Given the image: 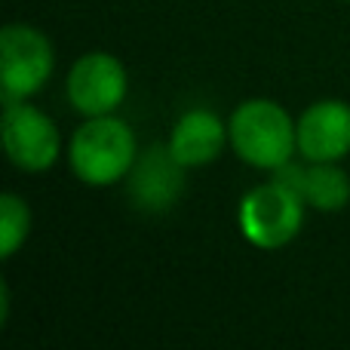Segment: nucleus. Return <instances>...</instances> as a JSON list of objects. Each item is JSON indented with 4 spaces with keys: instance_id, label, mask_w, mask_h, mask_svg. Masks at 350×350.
<instances>
[{
    "instance_id": "obj_3",
    "label": "nucleus",
    "mask_w": 350,
    "mask_h": 350,
    "mask_svg": "<svg viewBox=\"0 0 350 350\" xmlns=\"http://www.w3.org/2000/svg\"><path fill=\"white\" fill-rule=\"evenodd\" d=\"M304 209H308V203L295 191L271 178L267 185L252 187L240 200L237 224H240V234L246 237V243L273 252L298 237L304 224Z\"/></svg>"
},
{
    "instance_id": "obj_6",
    "label": "nucleus",
    "mask_w": 350,
    "mask_h": 350,
    "mask_svg": "<svg viewBox=\"0 0 350 350\" xmlns=\"http://www.w3.org/2000/svg\"><path fill=\"white\" fill-rule=\"evenodd\" d=\"M126 90H129V74L123 68V62L111 53H102V49L80 55L65 80L68 102L83 117L114 114L123 105V98H126Z\"/></svg>"
},
{
    "instance_id": "obj_5",
    "label": "nucleus",
    "mask_w": 350,
    "mask_h": 350,
    "mask_svg": "<svg viewBox=\"0 0 350 350\" xmlns=\"http://www.w3.org/2000/svg\"><path fill=\"white\" fill-rule=\"evenodd\" d=\"M3 151L18 170L43 172L59 160L62 135L28 98H3Z\"/></svg>"
},
{
    "instance_id": "obj_7",
    "label": "nucleus",
    "mask_w": 350,
    "mask_h": 350,
    "mask_svg": "<svg viewBox=\"0 0 350 350\" xmlns=\"http://www.w3.org/2000/svg\"><path fill=\"white\" fill-rule=\"evenodd\" d=\"M185 170L187 166L175 160L170 145H151L148 151H139L126 175L133 206L148 215L170 212L185 193Z\"/></svg>"
},
{
    "instance_id": "obj_10",
    "label": "nucleus",
    "mask_w": 350,
    "mask_h": 350,
    "mask_svg": "<svg viewBox=\"0 0 350 350\" xmlns=\"http://www.w3.org/2000/svg\"><path fill=\"white\" fill-rule=\"evenodd\" d=\"M301 197L310 209L338 212L350 203V175L338 163H310L304 172Z\"/></svg>"
},
{
    "instance_id": "obj_1",
    "label": "nucleus",
    "mask_w": 350,
    "mask_h": 350,
    "mask_svg": "<svg viewBox=\"0 0 350 350\" xmlns=\"http://www.w3.org/2000/svg\"><path fill=\"white\" fill-rule=\"evenodd\" d=\"M230 148L252 170L273 172L298 151V120L273 98H246L228 120Z\"/></svg>"
},
{
    "instance_id": "obj_11",
    "label": "nucleus",
    "mask_w": 350,
    "mask_h": 350,
    "mask_svg": "<svg viewBox=\"0 0 350 350\" xmlns=\"http://www.w3.org/2000/svg\"><path fill=\"white\" fill-rule=\"evenodd\" d=\"M31 234V209L18 193L0 197V255L12 258Z\"/></svg>"
},
{
    "instance_id": "obj_2",
    "label": "nucleus",
    "mask_w": 350,
    "mask_h": 350,
    "mask_svg": "<svg viewBox=\"0 0 350 350\" xmlns=\"http://www.w3.org/2000/svg\"><path fill=\"white\" fill-rule=\"evenodd\" d=\"M139 157V142L126 120L114 114L86 117L68 142L71 172L90 187H111L123 181Z\"/></svg>"
},
{
    "instance_id": "obj_9",
    "label": "nucleus",
    "mask_w": 350,
    "mask_h": 350,
    "mask_svg": "<svg viewBox=\"0 0 350 350\" xmlns=\"http://www.w3.org/2000/svg\"><path fill=\"white\" fill-rule=\"evenodd\" d=\"M228 142H230L228 123L209 108L185 111L170 135V148H172L175 160L181 166H187V170L218 160V154L224 151Z\"/></svg>"
},
{
    "instance_id": "obj_4",
    "label": "nucleus",
    "mask_w": 350,
    "mask_h": 350,
    "mask_svg": "<svg viewBox=\"0 0 350 350\" xmlns=\"http://www.w3.org/2000/svg\"><path fill=\"white\" fill-rule=\"evenodd\" d=\"M55 68V49L34 25H6L0 34V83L3 98H31L46 86Z\"/></svg>"
},
{
    "instance_id": "obj_8",
    "label": "nucleus",
    "mask_w": 350,
    "mask_h": 350,
    "mask_svg": "<svg viewBox=\"0 0 350 350\" xmlns=\"http://www.w3.org/2000/svg\"><path fill=\"white\" fill-rule=\"evenodd\" d=\"M298 154L310 163H341L350 154V105L320 98L298 117Z\"/></svg>"
}]
</instances>
